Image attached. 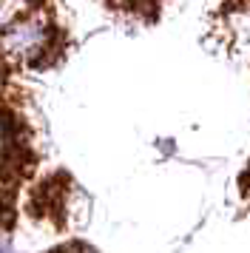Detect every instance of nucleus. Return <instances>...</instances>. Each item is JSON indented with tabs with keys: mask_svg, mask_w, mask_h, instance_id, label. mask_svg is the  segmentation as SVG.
I'll use <instances>...</instances> for the list:
<instances>
[{
	"mask_svg": "<svg viewBox=\"0 0 250 253\" xmlns=\"http://www.w3.org/2000/svg\"><path fill=\"white\" fill-rule=\"evenodd\" d=\"M54 29L45 12H26L14 17L0 35V57L11 66H32L51 48Z\"/></svg>",
	"mask_w": 250,
	"mask_h": 253,
	"instance_id": "f257e3e1",
	"label": "nucleus"
},
{
	"mask_svg": "<svg viewBox=\"0 0 250 253\" xmlns=\"http://www.w3.org/2000/svg\"><path fill=\"white\" fill-rule=\"evenodd\" d=\"M0 253H11V251H9V248H0Z\"/></svg>",
	"mask_w": 250,
	"mask_h": 253,
	"instance_id": "7ed1b4c3",
	"label": "nucleus"
},
{
	"mask_svg": "<svg viewBox=\"0 0 250 253\" xmlns=\"http://www.w3.org/2000/svg\"><path fill=\"white\" fill-rule=\"evenodd\" d=\"M6 139H9V128H6V120L0 117V154L6 148Z\"/></svg>",
	"mask_w": 250,
	"mask_h": 253,
	"instance_id": "f03ea898",
	"label": "nucleus"
}]
</instances>
